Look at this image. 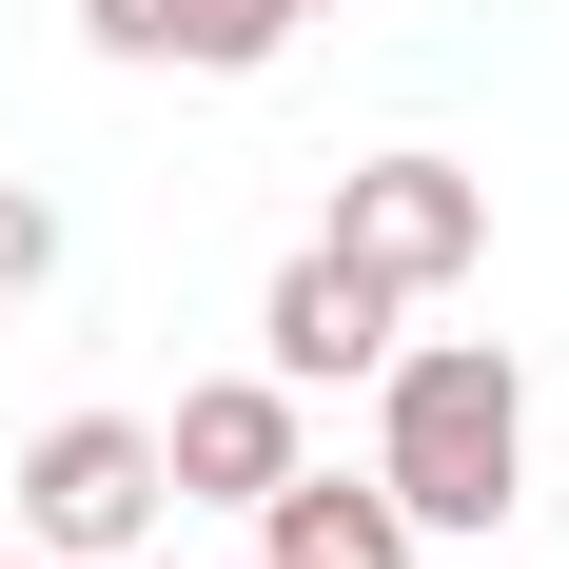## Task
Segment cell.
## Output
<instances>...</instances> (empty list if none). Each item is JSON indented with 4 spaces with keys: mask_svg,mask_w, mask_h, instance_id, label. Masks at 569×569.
I'll use <instances>...</instances> for the list:
<instances>
[{
    "mask_svg": "<svg viewBox=\"0 0 569 569\" xmlns=\"http://www.w3.org/2000/svg\"><path fill=\"white\" fill-rule=\"evenodd\" d=\"M256 569H276V550H256Z\"/></svg>",
    "mask_w": 569,
    "mask_h": 569,
    "instance_id": "7c38bea8",
    "label": "cell"
},
{
    "mask_svg": "<svg viewBox=\"0 0 569 569\" xmlns=\"http://www.w3.org/2000/svg\"><path fill=\"white\" fill-rule=\"evenodd\" d=\"M373 353H393V295L315 236V256L276 276V315H256V373H276V393H335V373H373Z\"/></svg>",
    "mask_w": 569,
    "mask_h": 569,
    "instance_id": "277c9868",
    "label": "cell"
},
{
    "mask_svg": "<svg viewBox=\"0 0 569 569\" xmlns=\"http://www.w3.org/2000/svg\"><path fill=\"white\" fill-rule=\"evenodd\" d=\"M335 256L373 295H452L471 256H491V177H452V158H373V177H335Z\"/></svg>",
    "mask_w": 569,
    "mask_h": 569,
    "instance_id": "7a4b0ae2",
    "label": "cell"
},
{
    "mask_svg": "<svg viewBox=\"0 0 569 569\" xmlns=\"http://www.w3.org/2000/svg\"><path fill=\"white\" fill-rule=\"evenodd\" d=\"M99 59H177V79H256L295 40V0H79Z\"/></svg>",
    "mask_w": 569,
    "mask_h": 569,
    "instance_id": "52a82bcc",
    "label": "cell"
},
{
    "mask_svg": "<svg viewBox=\"0 0 569 569\" xmlns=\"http://www.w3.org/2000/svg\"><path fill=\"white\" fill-rule=\"evenodd\" d=\"M138 530H158V432H138V412H59L40 452H20V550H138Z\"/></svg>",
    "mask_w": 569,
    "mask_h": 569,
    "instance_id": "3957f363",
    "label": "cell"
},
{
    "mask_svg": "<svg viewBox=\"0 0 569 569\" xmlns=\"http://www.w3.org/2000/svg\"><path fill=\"white\" fill-rule=\"evenodd\" d=\"M393 373V432H373V491H393L412 530H491L511 511V471H530V373L491 335H432V353H373Z\"/></svg>",
    "mask_w": 569,
    "mask_h": 569,
    "instance_id": "6da1fadb",
    "label": "cell"
},
{
    "mask_svg": "<svg viewBox=\"0 0 569 569\" xmlns=\"http://www.w3.org/2000/svg\"><path fill=\"white\" fill-rule=\"evenodd\" d=\"M59 569H138V550H59Z\"/></svg>",
    "mask_w": 569,
    "mask_h": 569,
    "instance_id": "9c48e42d",
    "label": "cell"
},
{
    "mask_svg": "<svg viewBox=\"0 0 569 569\" xmlns=\"http://www.w3.org/2000/svg\"><path fill=\"white\" fill-rule=\"evenodd\" d=\"M276 471H295V393H276V373H217V393H177L158 491H217V511H256Z\"/></svg>",
    "mask_w": 569,
    "mask_h": 569,
    "instance_id": "5b68a950",
    "label": "cell"
},
{
    "mask_svg": "<svg viewBox=\"0 0 569 569\" xmlns=\"http://www.w3.org/2000/svg\"><path fill=\"white\" fill-rule=\"evenodd\" d=\"M256 550H276V569H412V511L373 491V471H315V452H295L276 491H256Z\"/></svg>",
    "mask_w": 569,
    "mask_h": 569,
    "instance_id": "8992f818",
    "label": "cell"
},
{
    "mask_svg": "<svg viewBox=\"0 0 569 569\" xmlns=\"http://www.w3.org/2000/svg\"><path fill=\"white\" fill-rule=\"evenodd\" d=\"M295 20H335V0H295Z\"/></svg>",
    "mask_w": 569,
    "mask_h": 569,
    "instance_id": "30bf717a",
    "label": "cell"
},
{
    "mask_svg": "<svg viewBox=\"0 0 569 569\" xmlns=\"http://www.w3.org/2000/svg\"><path fill=\"white\" fill-rule=\"evenodd\" d=\"M59 276V197H40V177H0V295H40Z\"/></svg>",
    "mask_w": 569,
    "mask_h": 569,
    "instance_id": "ba28073f",
    "label": "cell"
},
{
    "mask_svg": "<svg viewBox=\"0 0 569 569\" xmlns=\"http://www.w3.org/2000/svg\"><path fill=\"white\" fill-rule=\"evenodd\" d=\"M0 569H20V550H0Z\"/></svg>",
    "mask_w": 569,
    "mask_h": 569,
    "instance_id": "8fae6325",
    "label": "cell"
}]
</instances>
